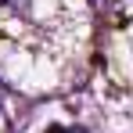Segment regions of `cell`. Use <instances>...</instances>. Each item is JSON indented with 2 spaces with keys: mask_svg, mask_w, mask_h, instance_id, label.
<instances>
[{
  "mask_svg": "<svg viewBox=\"0 0 133 133\" xmlns=\"http://www.w3.org/2000/svg\"><path fill=\"white\" fill-rule=\"evenodd\" d=\"M47 133H87V130H65V126H47Z\"/></svg>",
  "mask_w": 133,
  "mask_h": 133,
  "instance_id": "6da1fadb",
  "label": "cell"
},
{
  "mask_svg": "<svg viewBox=\"0 0 133 133\" xmlns=\"http://www.w3.org/2000/svg\"><path fill=\"white\" fill-rule=\"evenodd\" d=\"M0 4H7V0H0Z\"/></svg>",
  "mask_w": 133,
  "mask_h": 133,
  "instance_id": "7a4b0ae2",
  "label": "cell"
}]
</instances>
